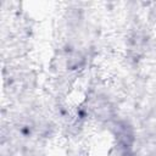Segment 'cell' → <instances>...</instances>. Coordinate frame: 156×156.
Masks as SVG:
<instances>
[]
</instances>
